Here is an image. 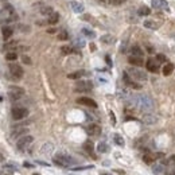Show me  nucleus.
Masks as SVG:
<instances>
[{"instance_id": "31", "label": "nucleus", "mask_w": 175, "mask_h": 175, "mask_svg": "<svg viewBox=\"0 0 175 175\" xmlns=\"http://www.w3.org/2000/svg\"><path fill=\"white\" fill-rule=\"evenodd\" d=\"M5 59L10 62H15L16 59H18V54H16L15 51H10V53L5 54Z\"/></svg>"}, {"instance_id": "4", "label": "nucleus", "mask_w": 175, "mask_h": 175, "mask_svg": "<svg viewBox=\"0 0 175 175\" xmlns=\"http://www.w3.org/2000/svg\"><path fill=\"white\" fill-rule=\"evenodd\" d=\"M32 141H34V137H32L31 135H24V136L18 139V141H16V148H18L19 151H24Z\"/></svg>"}, {"instance_id": "29", "label": "nucleus", "mask_w": 175, "mask_h": 175, "mask_svg": "<svg viewBox=\"0 0 175 175\" xmlns=\"http://www.w3.org/2000/svg\"><path fill=\"white\" fill-rule=\"evenodd\" d=\"M174 71V65L172 63H166L163 67V74L164 75H170L171 73Z\"/></svg>"}, {"instance_id": "13", "label": "nucleus", "mask_w": 175, "mask_h": 175, "mask_svg": "<svg viewBox=\"0 0 175 175\" xmlns=\"http://www.w3.org/2000/svg\"><path fill=\"white\" fill-rule=\"evenodd\" d=\"M86 132L90 136H98V135H101V127L97 125V124H90V125L86 127Z\"/></svg>"}, {"instance_id": "3", "label": "nucleus", "mask_w": 175, "mask_h": 175, "mask_svg": "<svg viewBox=\"0 0 175 175\" xmlns=\"http://www.w3.org/2000/svg\"><path fill=\"white\" fill-rule=\"evenodd\" d=\"M0 18H1L5 23L16 20V13H15V10H13L12 5L5 4L4 7L1 8V11H0Z\"/></svg>"}, {"instance_id": "51", "label": "nucleus", "mask_w": 175, "mask_h": 175, "mask_svg": "<svg viewBox=\"0 0 175 175\" xmlns=\"http://www.w3.org/2000/svg\"><path fill=\"white\" fill-rule=\"evenodd\" d=\"M101 175H110V174H106V172H102Z\"/></svg>"}, {"instance_id": "40", "label": "nucleus", "mask_w": 175, "mask_h": 175, "mask_svg": "<svg viewBox=\"0 0 175 175\" xmlns=\"http://www.w3.org/2000/svg\"><path fill=\"white\" fill-rule=\"evenodd\" d=\"M22 61H23V63H26V65H31V59H30V57H27V55L22 57Z\"/></svg>"}, {"instance_id": "43", "label": "nucleus", "mask_w": 175, "mask_h": 175, "mask_svg": "<svg viewBox=\"0 0 175 175\" xmlns=\"http://www.w3.org/2000/svg\"><path fill=\"white\" fill-rule=\"evenodd\" d=\"M125 1H127V0H112V3L115 5H121L123 3H125Z\"/></svg>"}, {"instance_id": "50", "label": "nucleus", "mask_w": 175, "mask_h": 175, "mask_svg": "<svg viewBox=\"0 0 175 175\" xmlns=\"http://www.w3.org/2000/svg\"><path fill=\"white\" fill-rule=\"evenodd\" d=\"M48 32H50V34H53V32H55V30H54V28H50V30H48Z\"/></svg>"}, {"instance_id": "10", "label": "nucleus", "mask_w": 175, "mask_h": 175, "mask_svg": "<svg viewBox=\"0 0 175 175\" xmlns=\"http://www.w3.org/2000/svg\"><path fill=\"white\" fill-rule=\"evenodd\" d=\"M28 133V128L24 125H16L13 127L12 132H11V136H12V139H19V137L24 136V135Z\"/></svg>"}, {"instance_id": "2", "label": "nucleus", "mask_w": 175, "mask_h": 175, "mask_svg": "<svg viewBox=\"0 0 175 175\" xmlns=\"http://www.w3.org/2000/svg\"><path fill=\"white\" fill-rule=\"evenodd\" d=\"M53 162H54V164H57L59 167H73V164H75V160L71 156L66 155V153H62V152L57 153L53 158Z\"/></svg>"}, {"instance_id": "22", "label": "nucleus", "mask_w": 175, "mask_h": 175, "mask_svg": "<svg viewBox=\"0 0 175 175\" xmlns=\"http://www.w3.org/2000/svg\"><path fill=\"white\" fill-rule=\"evenodd\" d=\"M70 7H71V10L74 11V12H78V13L83 11V5L78 1H70Z\"/></svg>"}, {"instance_id": "35", "label": "nucleus", "mask_w": 175, "mask_h": 175, "mask_svg": "<svg viewBox=\"0 0 175 175\" xmlns=\"http://www.w3.org/2000/svg\"><path fill=\"white\" fill-rule=\"evenodd\" d=\"M16 45H18V43H16L15 40L7 42V43L4 45V50H12V48H15V47H16Z\"/></svg>"}, {"instance_id": "45", "label": "nucleus", "mask_w": 175, "mask_h": 175, "mask_svg": "<svg viewBox=\"0 0 175 175\" xmlns=\"http://www.w3.org/2000/svg\"><path fill=\"white\" fill-rule=\"evenodd\" d=\"M36 163H38V164H42V166H46V167H48V163H45V162H40V160H36Z\"/></svg>"}, {"instance_id": "33", "label": "nucleus", "mask_w": 175, "mask_h": 175, "mask_svg": "<svg viewBox=\"0 0 175 175\" xmlns=\"http://www.w3.org/2000/svg\"><path fill=\"white\" fill-rule=\"evenodd\" d=\"M97 150H98V152L105 153V152H108V151H109V147H108L106 143H100L98 147H97Z\"/></svg>"}, {"instance_id": "27", "label": "nucleus", "mask_w": 175, "mask_h": 175, "mask_svg": "<svg viewBox=\"0 0 175 175\" xmlns=\"http://www.w3.org/2000/svg\"><path fill=\"white\" fill-rule=\"evenodd\" d=\"M144 27H147V28H150V30H158L159 24L155 23L153 20H145L144 22Z\"/></svg>"}, {"instance_id": "48", "label": "nucleus", "mask_w": 175, "mask_h": 175, "mask_svg": "<svg viewBox=\"0 0 175 175\" xmlns=\"http://www.w3.org/2000/svg\"><path fill=\"white\" fill-rule=\"evenodd\" d=\"M3 160H4V156H3V155H1V153H0V163H1V162H3Z\"/></svg>"}, {"instance_id": "1", "label": "nucleus", "mask_w": 175, "mask_h": 175, "mask_svg": "<svg viewBox=\"0 0 175 175\" xmlns=\"http://www.w3.org/2000/svg\"><path fill=\"white\" fill-rule=\"evenodd\" d=\"M133 104L143 112H151L153 109V101L150 96L147 94H139L133 97Z\"/></svg>"}, {"instance_id": "49", "label": "nucleus", "mask_w": 175, "mask_h": 175, "mask_svg": "<svg viewBox=\"0 0 175 175\" xmlns=\"http://www.w3.org/2000/svg\"><path fill=\"white\" fill-rule=\"evenodd\" d=\"M116 171H117V172H118V174H121V175H123V174H124V171H123V170H116Z\"/></svg>"}, {"instance_id": "32", "label": "nucleus", "mask_w": 175, "mask_h": 175, "mask_svg": "<svg viewBox=\"0 0 175 175\" xmlns=\"http://www.w3.org/2000/svg\"><path fill=\"white\" fill-rule=\"evenodd\" d=\"M113 141H115L117 145H120V147H123L124 145V139L118 133H115V136H113Z\"/></svg>"}, {"instance_id": "17", "label": "nucleus", "mask_w": 175, "mask_h": 175, "mask_svg": "<svg viewBox=\"0 0 175 175\" xmlns=\"http://www.w3.org/2000/svg\"><path fill=\"white\" fill-rule=\"evenodd\" d=\"M156 121H158V117H156L155 115H152V113H145V115L143 116V123L147 124V125H152Z\"/></svg>"}, {"instance_id": "23", "label": "nucleus", "mask_w": 175, "mask_h": 175, "mask_svg": "<svg viewBox=\"0 0 175 175\" xmlns=\"http://www.w3.org/2000/svg\"><path fill=\"white\" fill-rule=\"evenodd\" d=\"M83 150H85L89 155L94 156V153H93V143H92L90 140H88V141L83 143Z\"/></svg>"}, {"instance_id": "7", "label": "nucleus", "mask_w": 175, "mask_h": 175, "mask_svg": "<svg viewBox=\"0 0 175 175\" xmlns=\"http://www.w3.org/2000/svg\"><path fill=\"white\" fill-rule=\"evenodd\" d=\"M28 116V110L27 108L23 106H15L12 108V118L13 120H23Z\"/></svg>"}, {"instance_id": "44", "label": "nucleus", "mask_w": 175, "mask_h": 175, "mask_svg": "<svg viewBox=\"0 0 175 175\" xmlns=\"http://www.w3.org/2000/svg\"><path fill=\"white\" fill-rule=\"evenodd\" d=\"M109 116H110V120H112V124H116V117L113 115V112H109Z\"/></svg>"}, {"instance_id": "25", "label": "nucleus", "mask_w": 175, "mask_h": 175, "mask_svg": "<svg viewBox=\"0 0 175 175\" xmlns=\"http://www.w3.org/2000/svg\"><path fill=\"white\" fill-rule=\"evenodd\" d=\"M54 150V145L51 144V143H46L45 145L42 147V150H40V152L45 153V155H47V153H51Z\"/></svg>"}, {"instance_id": "18", "label": "nucleus", "mask_w": 175, "mask_h": 175, "mask_svg": "<svg viewBox=\"0 0 175 175\" xmlns=\"http://www.w3.org/2000/svg\"><path fill=\"white\" fill-rule=\"evenodd\" d=\"M152 7L156 10H168V4L166 0H152Z\"/></svg>"}, {"instance_id": "9", "label": "nucleus", "mask_w": 175, "mask_h": 175, "mask_svg": "<svg viewBox=\"0 0 175 175\" xmlns=\"http://www.w3.org/2000/svg\"><path fill=\"white\" fill-rule=\"evenodd\" d=\"M10 74L12 75V78H15V80H20V78L23 77L24 71H23V69H22L20 65L10 63Z\"/></svg>"}, {"instance_id": "6", "label": "nucleus", "mask_w": 175, "mask_h": 175, "mask_svg": "<svg viewBox=\"0 0 175 175\" xmlns=\"http://www.w3.org/2000/svg\"><path fill=\"white\" fill-rule=\"evenodd\" d=\"M8 96H10V98L12 100H19L22 98V97L24 96V89L20 88V86H10V89H8Z\"/></svg>"}, {"instance_id": "37", "label": "nucleus", "mask_w": 175, "mask_h": 175, "mask_svg": "<svg viewBox=\"0 0 175 175\" xmlns=\"http://www.w3.org/2000/svg\"><path fill=\"white\" fill-rule=\"evenodd\" d=\"M82 34L86 35L88 38H94V36H96L94 31H92V30H88V28H82Z\"/></svg>"}, {"instance_id": "46", "label": "nucleus", "mask_w": 175, "mask_h": 175, "mask_svg": "<svg viewBox=\"0 0 175 175\" xmlns=\"http://www.w3.org/2000/svg\"><path fill=\"white\" fill-rule=\"evenodd\" d=\"M23 166H24V167H28V168H31V167H32V164H31V163H28V162H24V164H23Z\"/></svg>"}, {"instance_id": "5", "label": "nucleus", "mask_w": 175, "mask_h": 175, "mask_svg": "<svg viewBox=\"0 0 175 175\" xmlns=\"http://www.w3.org/2000/svg\"><path fill=\"white\" fill-rule=\"evenodd\" d=\"M128 73L129 75H131L133 80H136V81H141V82H144V81H147V74H145L143 70H139V69H136V67H131V69H128Z\"/></svg>"}, {"instance_id": "11", "label": "nucleus", "mask_w": 175, "mask_h": 175, "mask_svg": "<svg viewBox=\"0 0 175 175\" xmlns=\"http://www.w3.org/2000/svg\"><path fill=\"white\" fill-rule=\"evenodd\" d=\"M167 170V163L166 162H158V163L152 164V172L156 175L163 174L164 171Z\"/></svg>"}, {"instance_id": "38", "label": "nucleus", "mask_w": 175, "mask_h": 175, "mask_svg": "<svg viewBox=\"0 0 175 175\" xmlns=\"http://www.w3.org/2000/svg\"><path fill=\"white\" fill-rule=\"evenodd\" d=\"M156 61H158L159 63H164V62H166V55H163V54H158V55H156Z\"/></svg>"}, {"instance_id": "36", "label": "nucleus", "mask_w": 175, "mask_h": 175, "mask_svg": "<svg viewBox=\"0 0 175 175\" xmlns=\"http://www.w3.org/2000/svg\"><path fill=\"white\" fill-rule=\"evenodd\" d=\"M58 39H59V40H66V39H69V34H67L65 30H62L61 32H58Z\"/></svg>"}, {"instance_id": "28", "label": "nucleus", "mask_w": 175, "mask_h": 175, "mask_svg": "<svg viewBox=\"0 0 175 175\" xmlns=\"http://www.w3.org/2000/svg\"><path fill=\"white\" fill-rule=\"evenodd\" d=\"M131 53H132V55H135V57H143V50L139 46H132Z\"/></svg>"}, {"instance_id": "30", "label": "nucleus", "mask_w": 175, "mask_h": 175, "mask_svg": "<svg viewBox=\"0 0 175 175\" xmlns=\"http://www.w3.org/2000/svg\"><path fill=\"white\" fill-rule=\"evenodd\" d=\"M150 8L147 7V5H141V7L139 8V11H137V13H139L140 16H147V15H150Z\"/></svg>"}, {"instance_id": "39", "label": "nucleus", "mask_w": 175, "mask_h": 175, "mask_svg": "<svg viewBox=\"0 0 175 175\" xmlns=\"http://www.w3.org/2000/svg\"><path fill=\"white\" fill-rule=\"evenodd\" d=\"M93 168V166H83V167H73V171H82V170H89Z\"/></svg>"}, {"instance_id": "41", "label": "nucleus", "mask_w": 175, "mask_h": 175, "mask_svg": "<svg viewBox=\"0 0 175 175\" xmlns=\"http://www.w3.org/2000/svg\"><path fill=\"white\" fill-rule=\"evenodd\" d=\"M101 40H102V42H105V43H110V42H112V36H109V35H105V36L101 38Z\"/></svg>"}, {"instance_id": "15", "label": "nucleus", "mask_w": 175, "mask_h": 175, "mask_svg": "<svg viewBox=\"0 0 175 175\" xmlns=\"http://www.w3.org/2000/svg\"><path fill=\"white\" fill-rule=\"evenodd\" d=\"M78 104L81 105H85V106H90V108H97V102L94 101V100L89 98V97H80V98L77 100Z\"/></svg>"}, {"instance_id": "20", "label": "nucleus", "mask_w": 175, "mask_h": 175, "mask_svg": "<svg viewBox=\"0 0 175 175\" xmlns=\"http://www.w3.org/2000/svg\"><path fill=\"white\" fill-rule=\"evenodd\" d=\"M39 5V11H40V13H42V15H45V16H50L51 13L54 12L53 11V8L51 7H48V5H45V4H38Z\"/></svg>"}, {"instance_id": "34", "label": "nucleus", "mask_w": 175, "mask_h": 175, "mask_svg": "<svg viewBox=\"0 0 175 175\" xmlns=\"http://www.w3.org/2000/svg\"><path fill=\"white\" fill-rule=\"evenodd\" d=\"M61 53L65 54V55H69V54L74 53V50H73L71 47H69V46H62V47H61Z\"/></svg>"}, {"instance_id": "24", "label": "nucleus", "mask_w": 175, "mask_h": 175, "mask_svg": "<svg viewBox=\"0 0 175 175\" xmlns=\"http://www.w3.org/2000/svg\"><path fill=\"white\" fill-rule=\"evenodd\" d=\"M58 20H59V13H57V12H53L47 18V23L48 24H57L58 23Z\"/></svg>"}, {"instance_id": "47", "label": "nucleus", "mask_w": 175, "mask_h": 175, "mask_svg": "<svg viewBox=\"0 0 175 175\" xmlns=\"http://www.w3.org/2000/svg\"><path fill=\"white\" fill-rule=\"evenodd\" d=\"M168 175H175V168H172V170H171V171H170V172H168Z\"/></svg>"}, {"instance_id": "14", "label": "nucleus", "mask_w": 175, "mask_h": 175, "mask_svg": "<svg viewBox=\"0 0 175 175\" xmlns=\"http://www.w3.org/2000/svg\"><path fill=\"white\" fill-rule=\"evenodd\" d=\"M162 156H163V153H151V152H147L144 156H143V160H144V163H147V164H152L156 159L162 158Z\"/></svg>"}, {"instance_id": "26", "label": "nucleus", "mask_w": 175, "mask_h": 175, "mask_svg": "<svg viewBox=\"0 0 175 175\" xmlns=\"http://www.w3.org/2000/svg\"><path fill=\"white\" fill-rule=\"evenodd\" d=\"M85 74V71H83V70H78V71H74V73H70L69 75H67V77L70 78V80H80L81 77H82V75Z\"/></svg>"}, {"instance_id": "12", "label": "nucleus", "mask_w": 175, "mask_h": 175, "mask_svg": "<svg viewBox=\"0 0 175 175\" xmlns=\"http://www.w3.org/2000/svg\"><path fill=\"white\" fill-rule=\"evenodd\" d=\"M145 67H147V70H148V71H151V73H158V70H159V62L156 61V59L150 58L147 62H145Z\"/></svg>"}, {"instance_id": "19", "label": "nucleus", "mask_w": 175, "mask_h": 175, "mask_svg": "<svg viewBox=\"0 0 175 175\" xmlns=\"http://www.w3.org/2000/svg\"><path fill=\"white\" fill-rule=\"evenodd\" d=\"M128 62H129L131 65H133V66H137V67L141 66V65L144 63V62H143V58H141V57H135V55H131V57H129V58H128Z\"/></svg>"}, {"instance_id": "16", "label": "nucleus", "mask_w": 175, "mask_h": 175, "mask_svg": "<svg viewBox=\"0 0 175 175\" xmlns=\"http://www.w3.org/2000/svg\"><path fill=\"white\" fill-rule=\"evenodd\" d=\"M123 80H124V82H125L127 85L131 86V88H133V89H140V88H141V85H139V83L133 82V78H131V75H129L128 73H124Z\"/></svg>"}, {"instance_id": "8", "label": "nucleus", "mask_w": 175, "mask_h": 175, "mask_svg": "<svg viewBox=\"0 0 175 175\" xmlns=\"http://www.w3.org/2000/svg\"><path fill=\"white\" fill-rule=\"evenodd\" d=\"M92 88H93V83L90 81H78L75 83V92L78 93H88L92 90Z\"/></svg>"}, {"instance_id": "42", "label": "nucleus", "mask_w": 175, "mask_h": 175, "mask_svg": "<svg viewBox=\"0 0 175 175\" xmlns=\"http://www.w3.org/2000/svg\"><path fill=\"white\" fill-rule=\"evenodd\" d=\"M168 163L171 164V166L175 168V155H171V156H170V159H168Z\"/></svg>"}, {"instance_id": "21", "label": "nucleus", "mask_w": 175, "mask_h": 175, "mask_svg": "<svg viewBox=\"0 0 175 175\" xmlns=\"http://www.w3.org/2000/svg\"><path fill=\"white\" fill-rule=\"evenodd\" d=\"M1 34H3V38H4L5 40H8L11 36H12V34H13V30L11 28V27L5 26V27H3V30H1Z\"/></svg>"}]
</instances>
